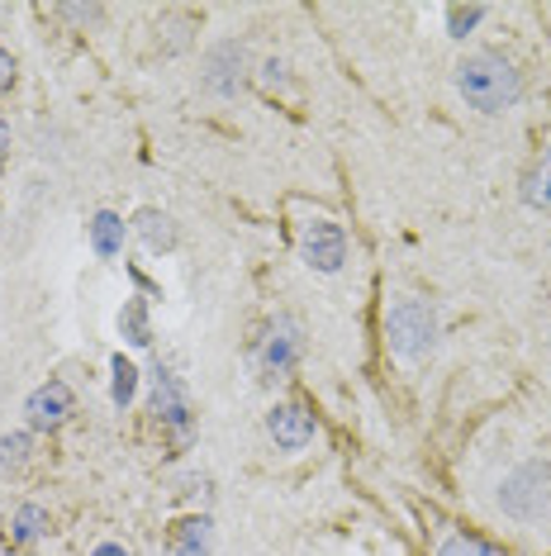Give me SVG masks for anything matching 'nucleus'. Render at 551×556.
<instances>
[{
  "label": "nucleus",
  "mask_w": 551,
  "mask_h": 556,
  "mask_svg": "<svg viewBox=\"0 0 551 556\" xmlns=\"http://www.w3.org/2000/svg\"><path fill=\"white\" fill-rule=\"evenodd\" d=\"M457 91L471 110H480V115H504V110L518 105L523 77L504 53L480 48V53H466L457 62Z\"/></svg>",
  "instance_id": "nucleus-1"
},
{
  "label": "nucleus",
  "mask_w": 551,
  "mask_h": 556,
  "mask_svg": "<svg viewBox=\"0 0 551 556\" xmlns=\"http://www.w3.org/2000/svg\"><path fill=\"white\" fill-rule=\"evenodd\" d=\"M385 338H390V348L399 352L405 362H419L423 352H433L437 343V309L428 300H395L390 309H385Z\"/></svg>",
  "instance_id": "nucleus-2"
},
{
  "label": "nucleus",
  "mask_w": 551,
  "mask_h": 556,
  "mask_svg": "<svg viewBox=\"0 0 551 556\" xmlns=\"http://www.w3.org/2000/svg\"><path fill=\"white\" fill-rule=\"evenodd\" d=\"M499 504L513 518H547L551 514V462H523L518 471L504 480L499 490Z\"/></svg>",
  "instance_id": "nucleus-3"
},
{
  "label": "nucleus",
  "mask_w": 551,
  "mask_h": 556,
  "mask_svg": "<svg viewBox=\"0 0 551 556\" xmlns=\"http://www.w3.org/2000/svg\"><path fill=\"white\" fill-rule=\"evenodd\" d=\"M299 257H305V267H315L323 276H333V271H343V262H347V238L343 229H337L333 219H309V224H299Z\"/></svg>",
  "instance_id": "nucleus-4"
},
{
  "label": "nucleus",
  "mask_w": 551,
  "mask_h": 556,
  "mask_svg": "<svg viewBox=\"0 0 551 556\" xmlns=\"http://www.w3.org/2000/svg\"><path fill=\"white\" fill-rule=\"evenodd\" d=\"M153 414H157V424L171 433V442H191V433H195L191 400H185V390H181L177 376L162 371V366L153 376Z\"/></svg>",
  "instance_id": "nucleus-5"
},
{
  "label": "nucleus",
  "mask_w": 551,
  "mask_h": 556,
  "mask_svg": "<svg viewBox=\"0 0 551 556\" xmlns=\"http://www.w3.org/2000/svg\"><path fill=\"white\" fill-rule=\"evenodd\" d=\"M299 352H305V328H299L295 319H276L267 328V338H261V352H257L261 376H271V381H276V376L295 371Z\"/></svg>",
  "instance_id": "nucleus-6"
},
{
  "label": "nucleus",
  "mask_w": 551,
  "mask_h": 556,
  "mask_svg": "<svg viewBox=\"0 0 551 556\" xmlns=\"http://www.w3.org/2000/svg\"><path fill=\"white\" fill-rule=\"evenodd\" d=\"M72 409H77V400H72V386L67 381H43L39 390L29 395L24 404V414H29V428H39V433H53L72 419Z\"/></svg>",
  "instance_id": "nucleus-7"
},
{
  "label": "nucleus",
  "mask_w": 551,
  "mask_h": 556,
  "mask_svg": "<svg viewBox=\"0 0 551 556\" xmlns=\"http://www.w3.org/2000/svg\"><path fill=\"white\" fill-rule=\"evenodd\" d=\"M267 433L281 452H299L315 442V414H309L305 404H276L267 414Z\"/></svg>",
  "instance_id": "nucleus-8"
},
{
  "label": "nucleus",
  "mask_w": 551,
  "mask_h": 556,
  "mask_svg": "<svg viewBox=\"0 0 551 556\" xmlns=\"http://www.w3.org/2000/svg\"><path fill=\"white\" fill-rule=\"evenodd\" d=\"M129 229L138 233V243H143L148 252H171L177 248V219L162 210H138Z\"/></svg>",
  "instance_id": "nucleus-9"
},
{
  "label": "nucleus",
  "mask_w": 551,
  "mask_h": 556,
  "mask_svg": "<svg viewBox=\"0 0 551 556\" xmlns=\"http://www.w3.org/2000/svg\"><path fill=\"white\" fill-rule=\"evenodd\" d=\"M215 547V523L209 518H181L171 528V556H209Z\"/></svg>",
  "instance_id": "nucleus-10"
},
{
  "label": "nucleus",
  "mask_w": 551,
  "mask_h": 556,
  "mask_svg": "<svg viewBox=\"0 0 551 556\" xmlns=\"http://www.w3.org/2000/svg\"><path fill=\"white\" fill-rule=\"evenodd\" d=\"M91 248H95V257H119L124 252V219L119 214H110V210H100L95 219H91Z\"/></svg>",
  "instance_id": "nucleus-11"
},
{
  "label": "nucleus",
  "mask_w": 551,
  "mask_h": 556,
  "mask_svg": "<svg viewBox=\"0 0 551 556\" xmlns=\"http://www.w3.org/2000/svg\"><path fill=\"white\" fill-rule=\"evenodd\" d=\"M523 200H528L533 210H551V148L533 162V172L523 176Z\"/></svg>",
  "instance_id": "nucleus-12"
},
{
  "label": "nucleus",
  "mask_w": 551,
  "mask_h": 556,
  "mask_svg": "<svg viewBox=\"0 0 551 556\" xmlns=\"http://www.w3.org/2000/svg\"><path fill=\"white\" fill-rule=\"evenodd\" d=\"M238 58H243V48H238V43H223V48H215V58H209V91H219V96H233L238 91V86H243V77H233V72L229 67H223V62H238Z\"/></svg>",
  "instance_id": "nucleus-13"
},
{
  "label": "nucleus",
  "mask_w": 551,
  "mask_h": 556,
  "mask_svg": "<svg viewBox=\"0 0 551 556\" xmlns=\"http://www.w3.org/2000/svg\"><path fill=\"white\" fill-rule=\"evenodd\" d=\"M43 528H48V514L39 509V504H20L15 518H10V538H15V542L43 538Z\"/></svg>",
  "instance_id": "nucleus-14"
},
{
  "label": "nucleus",
  "mask_w": 551,
  "mask_h": 556,
  "mask_svg": "<svg viewBox=\"0 0 551 556\" xmlns=\"http://www.w3.org/2000/svg\"><path fill=\"white\" fill-rule=\"evenodd\" d=\"M437 556H504L495 547V542L475 538V533H447L443 547H437Z\"/></svg>",
  "instance_id": "nucleus-15"
},
{
  "label": "nucleus",
  "mask_w": 551,
  "mask_h": 556,
  "mask_svg": "<svg viewBox=\"0 0 551 556\" xmlns=\"http://www.w3.org/2000/svg\"><path fill=\"white\" fill-rule=\"evenodd\" d=\"M119 328H124V333H129V343H133V348H148V343H153V333H148L143 300H129V305H124V314H119Z\"/></svg>",
  "instance_id": "nucleus-16"
},
{
  "label": "nucleus",
  "mask_w": 551,
  "mask_h": 556,
  "mask_svg": "<svg viewBox=\"0 0 551 556\" xmlns=\"http://www.w3.org/2000/svg\"><path fill=\"white\" fill-rule=\"evenodd\" d=\"M133 395H138V366L124 362V357H115V386H110V400H115L119 409H124V404H129Z\"/></svg>",
  "instance_id": "nucleus-17"
},
{
  "label": "nucleus",
  "mask_w": 551,
  "mask_h": 556,
  "mask_svg": "<svg viewBox=\"0 0 551 556\" xmlns=\"http://www.w3.org/2000/svg\"><path fill=\"white\" fill-rule=\"evenodd\" d=\"M29 433H5L0 438V466H5V471H20L24 462H29Z\"/></svg>",
  "instance_id": "nucleus-18"
},
{
  "label": "nucleus",
  "mask_w": 551,
  "mask_h": 556,
  "mask_svg": "<svg viewBox=\"0 0 551 556\" xmlns=\"http://www.w3.org/2000/svg\"><path fill=\"white\" fill-rule=\"evenodd\" d=\"M480 20H485V5H452L447 10V34H452V39H466Z\"/></svg>",
  "instance_id": "nucleus-19"
},
{
  "label": "nucleus",
  "mask_w": 551,
  "mask_h": 556,
  "mask_svg": "<svg viewBox=\"0 0 551 556\" xmlns=\"http://www.w3.org/2000/svg\"><path fill=\"white\" fill-rule=\"evenodd\" d=\"M10 86H15V58L0 48V91H10Z\"/></svg>",
  "instance_id": "nucleus-20"
},
{
  "label": "nucleus",
  "mask_w": 551,
  "mask_h": 556,
  "mask_svg": "<svg viewBox=\"0 0 551 556\" xmlns=\"http://www.w3.org/2000/svg\"><path fill=\"white\" fill-rule=\"evenodd\" d=\"M91 556H129V552H124V547H119V542H100V547H95Z\"/></svg>",
  "instance_id": "nucleus-21"
},
{
  "label": "nucleus",
  "mask_w": 551,
  "mask_h": 556,
  "mask_svg": "<svg viewBox=\"0 0 551 556\" xmlns=\"http://www.w3.org/2000/svg\"><path fill=\"white\" fill-rule=\"evenodd\" d=\"M5 148H10V129L0 124V157H5Z\"/></svg>",
  "instance_id": "nucleus-22"
},
{
  "label": "nucleus",
  "mask_w": 551,
  "mask_h": 556,
  "mask_svg": "<svg viewBox=\"0 0 551 556\" xmlns=\"http://www.w3.org/2000/svg\"><path fill=\"white\" fill-rule=\"evenodd\" d=\"M0 556H10V547H5V542H0Z\"/></svg>",
  "instance_id": "nucleus-23"
}]
</instances>
